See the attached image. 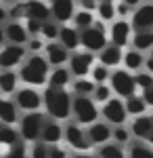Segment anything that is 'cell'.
<instances>
[{
	"label": "cell",
	"instance_id": "8fae6325",
	"mask_svg": "<svg viewBox=\"0 0 153 158\" xmlns=\"http://www.w3.org/2000/svg\"><path fill=\"white\" fill-rule=\"evenodd\" d=\"M17 106L25 112H36V110L40 108V103H42V97L36 93L34 89H21L19 93H17Z\"/></svg>",
	"mask_w": 153,
	"mask_h": 158
},
{
	"label": "cell",
	"instance_id": "d6a6232c",
	"mask_svg": "<svg viewBox=\"0 0 153 158\" xmlns=\"http://www.w3.org/2000/svg\"><path fill=\"white\" fill-rule=\"evenodd\" d=\"M101 158H124V150L120 146L107 143V146L101 148Z\"/></svg>",
	"mask_w": 153,
	"mask_h": 158
},
{
	"label": "cell",
	"instance_id": "bcb514c9",
	"mask_svg": "<svg viewBox=\"0 0 153 158\" xmlns=\"http://www.w3.org/2000/svg\"><path fill=\"white\" fill-rule=\"evenodd\" d=\"M40 49H42V40L32 38V40H29V51H40Z\"/></svg>",
	"mask_w": 153,
	"mask_h": 158
},
{
	"label": "cell",
	"instance_id": "ffe728a7",
	"mask_svg": "<svg viewBox=\"0 0 153 158\" xmlns=\"http://www.w3.org/2000/svg\"><path fill=\"white\" fill-rule=\"evenodd\" d=\"M122 59H124V57H122V51H120V47H116V44H107L105 49L101 51V63L107 65V68L118 65Z\"/></svg>",
	"mask_w": 153,
	"mask_h": 158
},
{
	"label": "cell",
	"instance_id": "7a4b0ae2",
	"mask_svg": "<svg viewBox=\"0 0 153 158\" xmlns=\"http://www.w3.org/2000/svg\"><path fill=\"white\" fill-rule=\"evenodd\" d=\"M48 76V59L34 55L25 61V65L21 68V80L25 85H44Z\"/></svg>",
	"mask_w": 153,
	"mask_h": 158
},
{
	"label": "cell",
	"instance_id": "44dd1931",
	"mask_svg": "<svg viewBox=\"0 0 153 158\" xmlns=\"http://www.w3.org/2000/svg\"><path fill=\"white\" fill-rule=\"evenodd\" d=\"M132 133L136 135V137H141V139H149L151 133H153V120L147 118V116L136 118L134 124H132Z\"/></svg>",
	"mask_w": 153,
	"mask_h": 158
},
{
	"label": "cell",
	"instance_id": "680465c9",
	"mask_svg": "<svg viewBox=\"0 0 153 158\" xmlns=\"http://www.w3.org/2000/svg\"><path fill=\"white\" fill-rule=\"evenodd\" d=\"M50 2H53V0H50Z\"/></svg>",
	"mask_w": 153,
	"mask_h": 158
},
{
	"label": "cell",
	"instance_id": "ab89813d",
	"mask_svg": "<svg viewBox=\"0 0 153 158\" xmlns=\"http://www.w3.org/2000/svg\"><path fill=\"white\" fill-rule=\"evenodd\" d=\"M42 21H38V19H27V34H42Z\"/></svg>",
	"mask_w": 153,
	"mask_h": 158
},
{
	"label": "cell",
	"instance_id": "5b68a950",
	"mask_svg": "<svg viewBox=\"0 0 153 158\" xmlns=\"http://www.w3.org/2000/svg\"><path fill=\"white\" fill-rule=\"evenodd\" d=\"M44 116L40 112H27L21 120V137L25 141H36L40 135H42V129H44Z\"/></svg>",
	"mask_w": 153,
	"mask_h": 158
},
{
	"label": "cell",
	"instance_id": "4fadbf2b",
	"mask_svg": "<svg viewBox=\"0 0 153 158\" xmlns=\"http://www.w3.org/2000/svg\"><path fill=\"white\" fill-rule=\"evenodd\" d=\"M132 25L136 30H151L153 27V4H143L132 15Z\"/></svg>",
	"mask_w": 153,
	"mask_h": 158
},
{
	"label": "cell",
	"instance_id": "d590c367",
	"mask_svg": "<svg viewBox=\"0 0 153 158\" xmlns=\"http://www.w3.org/2000/svg\"><path fill=\"white\" fill-rule=\"evenodd\" d=\"M130 158H153V152L149 148H143V146H134L132 152H130Z\"/></svg>",
	"mask_w": 153,
	"mask_h": 158
},
{
	"label": "cell",
	"instance_id": "484cf974",
	"mask_svg": "<svg viewBox=\"0 0 153 158\" xmlns=\"http://www.w3.org/2000/svg\"><path fill=\"white\" fill-rule=\"evenodd\" d=\"M15 86H17V74L15 72L6 70V72L0 74V91L2 93H13Z\"/></svg>",
	"mask_w": 153,
	"mask_h": 158
},
{
	"label": "cell",
	"instance_id": "11a10c76",
	"mask_svg": "<svg viewBox=\"0 0 153 158\" xmlns=\"http://www.w3.org/2000/svg\"><path fill=\"white\" fill-rule=\"evenodd\" d=\"M149 141H153V133H151V137H149Z\"/></svg>",
	"mask_w": 153,
	"mask_h": 158
},
{
	"label": "cell",
	"instance_id": "9f6ffc18",
	"mask_svg": "<svg viewBox=\"0 0 153 158\" xmlns=\"http://www.w3.org/2000/svg\"><path fill=\"white\" fill-rule=\"evenodd\" d=\"M109 2H113V0H109Z\"/></svg>",
	"mask_w": 153,
	"mask_h": 158
},
{
	"label": "cell",
	"instance_id": "f546056e",
	"mask_svg": "<svg viewBox=\"0 0 153 158\" xmlns=\"http://www.w3.org/2000/svg\"><path fill=\"white\" fill-rule=\"evenodd\" d=\"M145 99L143 97H136V95H130L128 101H126V112L128 114H143L145 112Z\"/></svg>",
	"mask_w": 153,
	"mask_h": 158
},
{
	"label": "cell",
	"instance_id": "db71d44e",
	"mask_svg": "<svg viewBox=\"0 0 153 158\" xmlns=\"http://www.w3.org/2000/svg\"><path fill=\"white\" fill-rule=\"evenodd\" d=\"M4 2H11V4H13V2H19V0H4Z\"/></svg>",
	"mask_w": 153,
	"mask_h": 158
},
{
	"label": "cell",
	"instance_id": "681fc988",
	"mask_svg": "<svg viewBox=\"0 0 153 158\" xmlns=\"http://www.w3.org/2000/svg\"><path fill=\"white\" fill-rule=\"evenodd\" d=\"M147 70L153 74V57H151V59H147Z\"/></svg>",
	"mask_w": 153,
	"mask_h": 158
},
{
	"label": "cell",
	"instance_id": "ac0fdd59",
	"mask_svg": "<svg viewBox=\"0 0 153 158\" xmlns=\"http://www.w3.org/2000/svg\"><path fill=\"white\" fill-rule=\"evenodd\" d=\"M46 59H48V63H53V65H63L65 61L69 59V57H67V49H65L63 44L50 42L46 47Z\"/></svg>",
	"mask_w": 153,
	"mask_h": 158
},
{
	"label": "cell",
	"instance_id": "7c38bea8",
	"mask_svg": "<svg viewBox=\"0 0 153 158\" xmlns=\"http://www.w3.org/2000/svg\"><path fill=\"white\" fill-rule=\"evenodd\" d=\"M92 55L90 53H76L73 57L69 59V68H71V74H76L78 78H84L86 74L90 72L92 68Z\"/></svg>",
	"mask_w": 153,
	"mask_h": 158
},
{
	"label": "cell",
	"instance_id": "4316f807",
	"mask_svg": "<svg viewBox=\"0 0 153 158\" xmlns=\"http://www.w3.org/2000/svg\"><path fill=\"white\" fill-rule=\"evenodd\" d=\"M73 23H76V27H78V30L92 27V23H94L92 13H90V11H78L76 15H73Z\"/></svg>",
	"mask_w": 153,
	"mask_h": 158
},
{
	"label": "cell",
	"instance_id": "816d5d0a",
	"mask_svg": "<svg viewBox=\"0 0 153 158\" xmlns=\"http://www.w3.org/2000/svg\"><path fill=\"white\" fill-rule=\"evenodd\" d=\"M4 38H6V34H4V30H2V27H0V44H2V42H4Z\"/></svg>",
	"mask_w": 153,
	"mask_h": 158
},
{
	"label": "cell",
	"instance_id": "9c48e42d",
	"mask_svg": "<svg viewBox=\"0 0 153 158\" xmlns=\"http://www.w3.org/2000/svg\"><path fill=\"white\" fill-rule=\"evenodd\" d=\"M50 15L59 21V23H65L73 19L76 15V6H73V0H53V6H50Z\"/></svg>",
	"mask_w": 153,
	"mask_h": 158
},
{
	"label": "cell",
	"instance_id": "5bb4252c",
	"mask_svg": "<svg viewBox=\"0 0 153 158\" xmlns=\"http://www.w3.org/2000/svg\"><path fill=\"white\" fill-rule=\"evenodd\" d=\"M65 139L69 141L71 148L82 150V152H86V150L90 148V139H86V135H84L76 124H69V127L65 129Z\"/></svg>",
	"mask_w": 153,
	"mask_h": 158
},
{
	"label": "cell",
	"instance_id": "83f0119b",
	"mask_svg": "<svg viewBox=\"0 0 153 158\" xmlns=\"http://www.w3.org/2000/svg\"><path fill=\"white\" fill-rule=\"evenodd\" d=\"M96 13H99V17H101L103 21H109V19L116 17V4L109 2V0H101V2L96 4Z\"/></svg>",
	"mask_w": 153,
	"mask_h": 158
},
{
	"label": "cell",
	"instance_id": "f907efd6",
	"mask_svg": "<svg viewBox=\"0 0 153 158\" xmlns=\"http://www.w3.org/2000/svg\"><path fill=\"white\" fill-rule=\"evenodd\" d=\"M124 2H126V4H130V6H134V4H139L141 0H124Z\"/></svg>",
	"mask_w": 153,
	"mask_h": 158
},
{
	"label": "cell",
	"instance_id": "f35d334b",
	"mask_svg": "<svg viewBox=\"0 0 153 158\" xmlns=\"http://www.w3.org/2000/svg\"><path fill=\"white\" fill-rule=\"evenodd\" d=\"M32 158H48V148H46L44 141L34 146V150H32Z\"/></svg>",
	"mask_w": 153,
	"mask_h": 158
},
{
	"label": "cell",
	"instance_id": "91938a15",
	"mask_svg": "<svg viewBox=\"0 0 153 158\" xmlns=\"http://www.w3.org/2000/svg\"><path fill=\"white\" fill-rule=\"evenodd\" d=\"M151 53H153V51H151Z\"/></svg>",
	"mask_w": 153,
	"mask_h": 158
},
{
	"label": "cell",
	"instance_id": "ba28073f",
	"mask_svg": "<svg viewBox=\"0 0 153 158\" xmlns=\"http://www.w3.org/2000/svg\"><path fill=\"white\" fill-rule=\"evenodd\" d=\"M126 106L120 101V99H109L105 101V108H103V116H105L109 122H113V124H122V122L126 120Z\"/></svg>",
	"mask_w": 153,
	"mask_h": 158
},
{
	"label": "cell",
	"instance_id": "e575fe53",
	"mask_svg": "<svg viewBox=\"0 0 153 158\" xmlns=\"http://www.w3.org/2000/svg\"><path fill=\"white\" fill-rule=\"evenodd\" d=\"M90 72H92V80L96 82V85L105 82L107 76H109V74H107V65H103V63H101V65H96V68H92Z\"/></svg>",
	"mask_w": 153,
	"mask_h": 158
},
{
	"label": "cell",
	"instance_id": "d6986e66",
	"mask_svg": "<svg viewBox=\"0 0 153 158\" xmlns=\"http://www.w3.org/2000/svg\"><path fill=\"white\" fill-rule=\"evenodd\" d=\"M59 38H61V44H63L67 51L78 49V44H80V34H78L76 27H67V25H63L61 32H59Z\"/></svg>",
	"mask_w": 153,
	"mask_h": 158
},
{
	"label": "cell",
	"instance_id": "4dcf8cb0",
	"mask_svg": "<svg viewBox=\"0 0 153 158\" xmlns=\"http://www.w3.org/2000/svg\"><path fill=\"white\" fill-rule=\"evenodd\" d=\"M124 63H126V68H130V70H139L143 65V55L139 51H128L124 55Z\"/></svg>",
	"mask_w": 153,
	"mask_h": 158
},
{
	"label": "cell",
	"instance_id": "e0dca14e",
	"mask_svg": "<svg viewBox=\"0 0 153 158\" xmlns=\"http://www.w3.org/2000/svg\"><path fill=\"white\" fill-rule=\"evenodd\" d=\"M111 135H113V131L107 124H103V122H92L90 124V131H88V139H90V143H105Z\"/></svg>",
	"mask_w": 153,
	"mask_h": 158
},
{
	"label": "cell",
	"instance_id": "ee69618b",
	"mask_svg": "<svg viewBox=\"0 0 153 158\" xmlns=\"http://www.w3.org/2000/svg\"><path fill=\"white\" fill-rule=\"evenodd\" d=\"M48 158H65V152L61 148H50L48 150Z\"/></svg>",
	"mask_w": 153,
	"mask_h": 158
},
{
	"label": "cell",
	"instance_id": "8992f818",
	"mask_svg": "<svg viewBox=\"0 0 153 158\" xmlns=\"http://www.w3.org/2000/svg\"><path fill=\"white\" fill-rule=\"evenodd\" d=\"M111 85H113V91H116L118 95H122V97H130V95H134L136 80H134L128 72L118 70V72L111 74Z\"/></svg>",
	"mask_w": 153,
	"mask_h": 158
},
{
	"label": "cell",
	"instance_id": "7402d4cb",
	"mask_svg": "<svg viewBox=\"0 0 153 158\" xmlns=\"http://www.w3.org/2000/svg\"><path fill=\"white\" fill-rule=\"evenodd\" d=\"M42 141L44 143H57L61 137H63V129H61L57 122H46L44 129H42Z\"/></svg>",
	"mask_w": 153,
	"mask_h": 158
},
{
	"label": "cell",
	"instance_id": "52a82bcc",
	"mask_svg": "<svg viewBox=\"0 0 153 158\" xmlns=\"http://www.w3.org/2000/svg\"><path fill=\"white\" fill-rule=\"evenodd\" d=\"M25 57V49L21 44H9L0 51V68H15L17 63H21Z\"/></svg>",
	"mask_w": 153,
	"mask_h": 158
},
{
	"label": "cell",
	"instance_id": "7bdbcfd3",
	"mask_svg": "<svg viewBox=\"0 0 153 158\" xmlns=\"http://www.w3.org/2000/svg\"><path fill=\"white\" fill-rule=\"evenodd\" d=\"M116 13H118V15H122V17H126V15L130 13V4H126V2L122 0L120 4H116Z\"/></svg>",
	"mask_w": 153,
	"mask_h": 158
},
{
	"label": "cell",
	"instance_id": "8d00e7d4",
	"mask_svg": "<svg viewBox=\"0 0 153 158\" xmlns=\"http://www.w3.org/2000/svg\"><path fill=\"white\" fill-rule=\"evenodd\" d=\"M134 80H136V85L141 86L143 91H145V89H151V86H153V76H151V74H139Z\"/></svg>",
	"mask_w": 153,
	"mask_h": 158
},
{
	"label": "cell",
	"instance_id": "7dc6e473",
	"mask_svg": "<svg viewBox=\"0 0 153 158\" xmlns=\"http://www.w3.org/2000/svg\"><path fill=\"white\" fill-rule=\"evenodd\" d=\"M84 6H86V11H90V9H96V0H80Z\"/></svg>",
	"mask_w": 153,
	"mask_h": 158
},
{
	"label": "cell",
	"instance_id": "c3c4849f",
	"mask_svg": "<svg viewBox=\"0 0 153 158\" xmlns=\"http://www.w3.org/2000/svg\"><path fill=\"white\" fill-rule=\"evenodd\" d=\"M6 15H9V13H6L4 9H2V6H0V23H2V21L6 19Z\"/></svg>",
	"mask_w": 153,
	"mask_h": 158
},
{
	"label": "cell",
	"instance_id": "6f0895ef",
	"mask_svg": "<svg viewBox=\"0 0 153 158\" xmlns=\"http://www.w3.org/2000/svg\"><path fill=\"white\" fill-rule=\"evenodd\" d=\"M151 120H153V116H151Z\"/></svg>",
	"mask_w": 153,
	"mask_h": 158
},
{
	"label": "cell",
	"instance_id": "30bf717a",
	"mask_svg": "<svg viewBox=\"0 0 153 158\" xmlns=\"http://www.w3.org/2000/svg\"><path fill=\"white\" fill-rule=\"evenodd\" d=\"M23 9H25V19H38V21L46 23L48 17H50V9L40 0H27V2H23Z\"/></svg>",
	"mask_w": 153,
	"mask_h": 158
},
{
	"label": "cell",
	"instance_id": "cb8c5ba5",
	"mask_svg": "<svg viewBox=\"0 0 153 158\" xmlns=\"http://www.w3.org/2000/svg\"><path fill=\"white\" fill-rule=\"evenodd\" d=\"M134 47L139 51H147L153 47V32L151 30H139L136 34H134Z\"/></svg>",
	"mask_w": 153,
	"mask_h": 158
},
{
	"label": "cell",
	"instance_id": "b9f144b4",
	"mask_svg": "<svg viewBox=\"0 0 153 158\" xmlns=\"http://www.w3.org/2000/svg\"><path fill=\"white\" fill-rule=\"evenodd\" d=\"M113 139H116V141H120V143L128 141V131H126V129H122V127H118V129L113 131Z\"/></svg>",
	"mask_w": 153,
	"mask_h": 158
},
{
	"label": "cell",
	"instance_id": "3957f363",
	"mask_svg": "<svg viewBox=\"0 0 153 158\" xmlns=\"http://www.w3.org/2000/svg\"><path fill=\"white\" fill-rule=\"evenodd\" d=\"M80 42H82L84 49H88V51H103L107 47V34H105L103 23L96 21V23H92V27L82 30Z\"/></svg>",
	"mask_w": 153,
	"mask_h": 158
},
{
	"label": "cell",
	"instance_id": "60d3db41",
	"mask_svg": "<svg viewBox=\"0 0 153 158\" xmlns=\"http://www.w3.org/2000/svg\"><path fill=\"white\" fill-rule=\"evenodd\" d=\"M4 158H27V154H25V148L23 146H13V150Z\"/></svg>",
	"mask_w": 153,
	"mask_h": 158
},
{
	"label": "cell",
	"instance_id": "f6af8a7d",
	"mask_svg": "<svg viewBox=\"0 0 153 158\" xmlns=\"http://www.w3.org/2000/svg\"><path fill=\"white\" fill-rule=\"evenodd\" d=\"M143 99H145V103H147V106H153V86L143 91Z\"/></svg>",
	"mask_w": 153,
	"mask_h": 158
},
{
	"label": "cell",
	"instance_id": "836d02e7",
	"mask_svg": "<svg viewBox=\"0 0 153 158\" xmlns=\"http://www.w3.org/2000/svg\"><path fill=\"white\" fill-rule=\"evenodd\" d=\"M94 101H109V95H111V91H109V86H105L103 82L101 85L94 86Z\"/></svg>",
	"mask_w": 153,
	"mask_h": 158
},
{
	"label": "cell",
	"instance_id": "74e56055",
	"mask_svg": "<svg viewBox=\"0 0 153 158\" xmlns=\"http://www.w3.org/2000/svg\"><path fill=\"white\" fill-rule=\"evenodd\" d=\"M59 32H61V30L55 23H50V21H46V23L42 25V34H44L46 38H57V36H59Z\"/></svg>",
	"mask_w": 153,
	"mask_h": 158
},
{
	"label": "cell",
	"instance_id": "2e32d148",
	"mask_svg": "<svg viewBox=\"0 0 153 158\" xmlns=\"http://www.w3.org/2000/svg\"><path fill=\"white\" fill-rule=\"evenodd\" d=\"M4 34L11 40V44H23V42H27V27L17 23V21H11V23L6 25Z\"/></svg>",
	"mask_w": 153,
	"mask_h": 158
},
{
	"label": "cell",
	"instance_id": "f1b7e54d",
	"mask_svg": "<svg viewBox=\"0 0 153 158\" xmlns=\"http://www.w3.org/2000/svg\"><path fill=\"white\" fill-rule=\"evenodd\" d=\"M17 141H19V135L17 131L13 129V127H0V143H4V146H17Z\"/></svg>",
	"mask_w": 153,
	"mask_h": 158
},
{
	"label": "cell",
	"instance_id": "9a60e30c",
	"mask_svg": "<svg viewBox=\"0 0 153 158\" xmlns=\"http://www.w3.org/2000/svg\"><path fill=\"white\" fill-rule=\"evenodd\" d=\"M109 34H111V44L124 47L130 40V25L126 21H116V23L111 25V32Z\"/></svg>",
	"mask_w": 153,
	"mask_h": 158
},
{
	"label": "cell",
	"instance_id": "6da1fadb",
	"mask_svg": "<svg viewBox=\"0 0 153 158\" xmlns=\"http://www.w3.org/2000/svg\"><path fill=\"white\" fill-rule=\"evenodd\" d=\"M44 103H46V112L53 118H67L71 112V99L63 89L48 86L44 91Z\"/></svg>",
	"mask_w": 153,
	"mask_h": 158
},
{
	"label": "cell",
	"instance_id": "1f68e13d",
	"mask_svg": "<svg viewBox=\"0 0 153 158\" xmlns=\"http://www.w3.org/2000/svg\"><path fill=\"white\" fill-rule=\"evenodd\" d=\"M73 91L78 95H90V93H94V85L90 80H86V78H78L73 82Z\"/></svg>",
	"mask_w": 153,
	"mask_h": 158
},
{
	"label": "cell",
	"instance_id": "f5cc1de1",
	"mask_svg": "<svg viewBox=\"0 0 153 158\" xmlns=\"http://www.w3.org/2000/svg\"><path fill=\"white\" fill-rule=\"evenodd\" d=\"M73 158H92V156H88V154H78V156H73Z\"/></svg>",
	"mask_w": 153,
	"mask_h": 158
},
{
	"label": "cell",
	"instance_id": "603a6c76",
	"mask_svg": "<svg viewBox=\"0 0 153 158\" xmlns=\"http://www.w3.org/2000/svg\"><path fill=\"white\" fill-rule=\"evenodd\" d=\"M0 120L4 124H13L17 120V108L13 101H6V99H0Z\"/></svg>",
	"mask_w": 153,
	"mask_h": 158
},
{
	"label": "cell",
	"instance_id": "277c9868",
	"mask_svg": "<svg viewBox=\"0 0 153 158\" xmlns=\"http://www.w3.org/2000/svg\"><path fill=\"white\" fill-rule=\"evenodd\" d=\"M71 112L82 124H92L96 120V106H94L92 99H88L86 95H78V97L71 101Z\"/></svg>",
	"mask_w": 153,
	"mask_h": 158
},
{
	"label": "cell",
	"instance_id": "d4e9b609",
	"mask_svg": "<svg viewBox=\"0 0 153 158\" xmlns=\"http://www.w3.org/2000/svg\"><path fill=\"white\" fill-rule=\"evenodd\" d=\"M67 82H69V72L65 68H57L48 78V86H53V89H63Z\"/></svg>",
	"mask_w": 153,
	"mask_h": 158
}]
</instances>
